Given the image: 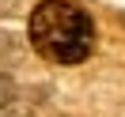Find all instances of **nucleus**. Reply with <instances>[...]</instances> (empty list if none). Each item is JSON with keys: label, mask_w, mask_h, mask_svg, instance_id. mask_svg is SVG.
<instances>
[{"label": "nucleus", "mask_w": 125, "mask_h": 117, "mask_svg": "<svg viewBox=\"0 0 125 117\" xmlns=\"http://www.w3.org/2000/svg\"><path fill=\"white\" fill-rule=\"evenodd\" d=\"M11 98H15V83H11V76H0V109H8Z\"/></svg>", "instance_id": "obj_2"}, {"label": "nucleus", "mask_w": 125, "mask_h": 117, "mask_svg": "<svg viewBox=\"0 0 125 117\" xmlns=\"http://www.w3.org/2000/svg\"><path fill=\"white\" fill-rule=\"evenodd\" d=\"M31 45L53 64H80L95 49V23L80 4L68 0H42L31 11Z\"/></svg>", "instance_id": "obj_1"}]
</instances>
